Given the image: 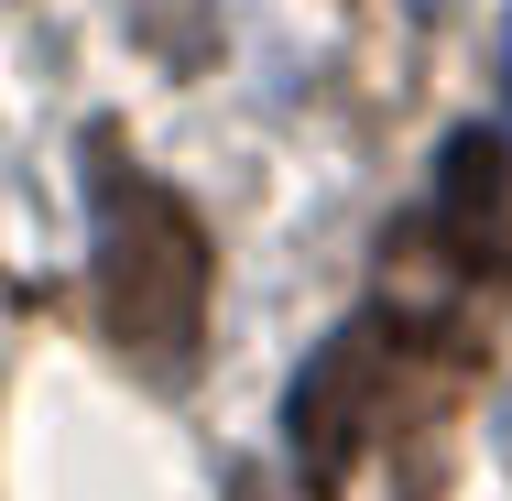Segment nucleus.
I'll list each match as a JSON object with an SVG mask.
<instances>
[{
    "label": "nucleus",
    "mask_w": 512,
    "mask_h": 501,
    "mask_svg": "<svg viewBox=\"0 0 512 501\" xmlns=\"http://www.w3.org/2000/svg\"><path fill=\"white\" fill-rule=\"evenodd\" d=\"M88 175L109 197L99 207V316H109V338L131 360H186L197 327H207V229L164 186H142L120 164V142L88 153Z\"/></svg>",
    "instance_id": "1"
},
{
    "label": "nucleus",
    "mask_w": 512,
    "mask_h": 501,
    "mask_svg": "<svg viewBox=\"0 0 512 501\" xmlns=\"http://www.w3.org/2000/svg\"><path fill=\"white\" fill-rule=\"evenodd\" d=\"M436 229H447V251H458L480 284H512V153L491 131H458V142H447Z\"/></svg>",
    "instance_id": "3"
},
{
    "label": "nucleus",
    "mask_w": 512,
    "mask_h": 501,
    "mask_svg": "<svg viewBox=\"0 0 512 501\" xmlns=\"http://www.w3.org/2000/svg\"><path fill=\"white\" fill-rule=\"evenodd\" d=\"M229 501H306V491H284V480H240Z\"/></svg>",
    "instance_id": "4"
},
{
    "label": "nucleus",
    "mask_w": 512,
    "mask_h": 501,
    "mask_svg": "<svg viewBox=\"0 0 512 501\" xmlns=\"http://www.w3.org/2000/svg\"><path fill=\"white\" fill-rule=\"evenodd\" d=\"M436 403H447L436 360L404 349L393 316H371V327L327 338V349L306 360V382H295V403H284V425H295L306 480H349V458H360L382 425H414V414H436Z\"/></svg>",
    "instance_id": "2"
}]
</instances>
